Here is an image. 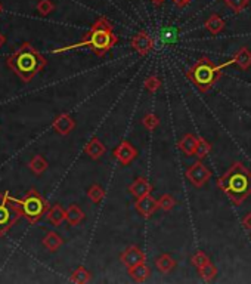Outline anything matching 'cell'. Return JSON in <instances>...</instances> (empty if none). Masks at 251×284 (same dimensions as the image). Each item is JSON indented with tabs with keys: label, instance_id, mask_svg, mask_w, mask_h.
Instances as JSON below:
<instances>
[{
	"label": "cell",
	"instance_id": "d6a6232c",
	"mask_svg": "<svg viewBox=\"0 0 251 284\" xmlns=\"http://www.w3.org/2000/svg\"><path fill=\"white\" fill-rule=\"evenodd\" d=\"M191 262H192V265L195 266V268H201V266H204L205 264L210 262V258H208L202 250H199V252H197V253L191 258Z\"/></svg>",
	"mask_w": 251,
	"mask_h": 284
},
{
	"label": "cell",
	"instance_id": "4dcf8cb0",
	"mask_svg": "<svg viewBox=\"0 0 251 284\" xmlns=\"http://www.w3.org/2000/svg\"><path fill=\"white\" fill-rule=\"evenodd\" d=\"M54 3H52V0H38V3H37V12L41 15V17H46V15H49L52 11H54Z\"/></svg>",
	"mask_w": 251,
	"mask_h": 284
},
{
	"label": "cell",
	"instance_id": "f1b7e54d",
	"mask_svg": "<svg viewBox=\"0 0 251 284\" xmlns=\"http://www.w3.org/2000/svg\"><path fill=\"white\" fill-rule=\"evenodd\" d=\"M142 124H144V127H146L148 130H155V129L160 126V119H158V116L149 113V114L144 116Z\"/></svg>",
	"mask_w": 251,
	"mask_h": 284
},
{
	"label": "cell",
	"instance_id": "3957f363",
	"mask_svg": "<svg viewBox=\"0 0 251 284\" xmlns=\"http://www.w3.org/2000/svg\"><path fill=\"white\" fill-rule=\"evenodd\" d=\"M46 58L37 52L30 43L21 45L6 61L9 68L24 82L33 80L37 73L46 67Z\"/></svg>",
	"mask_w": 251,
	"mask_h": 284
},
{
	"label": "cell",
	"instance_id": "1f68e13d",
	"mask_svg": "<svg viewBox=\"0 0 251 284\" xmlns=\"http://www.w3.org/2000/svg\"><path fill=\"white\" fill-rule=\"evenodd\" d=\"M225 5L231 8L235 14H239L248 6V0H225Z\"/></svg>",
	"mask_w": 251,
	"mask_h": 284
},
{
	"label": "cell",
	"instance_id": "e0dca14e",
	"mask_svg": "<svg viewBox=\"0 0 251 284\" xmlns=\"http://www.w3.org/2000/svg\"><path fill=\"white\" fill-rule=\"evenodd\" d=\"M46 216H48V221L52 225L59 227L64 221H67V210H64V207L61 204H55L52 207H49Z\"/></svg>",
	"mask_w": 251,
	"mask_h": 284
},
{
	"label": "cell",
	"instance_id": "603a6c76",
	"mask_svg": "<svg viewBox=\"0 0 251 284\" xmlns=\"http://www.w3.org/2000/svg\"><path fill=\"white\" fill-rule=\"evenodd\" d=\"M70 281L71 283H78V284H83V283H89L90 281V272L85 268V266H78L74 272L71 274V277H70Z\"/></svg>",
	"mask_w": 251,
	"mask_h": 284
},
{
	"label": "cell",
	"instance_id": "6da1fadb",
	"mask_svg": "<svg viewBox=\"0 0 251 284\" xmlns=\"http://www.w3.org/2000/svg\"><path fill=\"white\" fill-rule=\"evenodd\" d=\"M117 43H118V37L114 33L111 22L105 17H101L93 22L92 28L83 36V39L78 43H74V45L61 48V49H55L54 53L67 52V51H74V49H80V48H90L95 55L104 56Z\"/></svg>",
	"mask_w": 251,
	"mask_h": 284
},
{
	"label": "cell",
	"instance_id": "ba28073f",
	"mask_svg": "<svg viewBox=\"0 0 251 284\" xmlns=\"http://www.w3.org/2000/svg\"><path fill=\"white\" fill-rule=\"evenodd\" d=\"M130 46L139 53V55H148L154 49V39L148 34L146 31H139L138 34H135L130 40Z\"/></svg>",
	"mask_w": 251,
	"mask_h": 284
},
{
	"label": "cell",
	"instance_id": "e575fe53",
	"mask_svg": "<svg viewBox=\"0 0 251 284\" xmlns=\"http://www.w3.org/2000/svg\"><path fill=\"white\" fill-rule=\"evenodd\" d=\"M189 2L191 0H173V3H175V6H178V8H185L186 5H189Z\"/></svg>",
	"mask_w": 251,
	"mask_h": 284
},
{
	"label": "cell",
	"instance_id": "8d00e7d4",
	"mask_svg": "<svg viewBox=\"0 0 251 284\" xmlns=\"http://www.w3.org/2000/svg\"><path fill=\"white\" fill-rule=\"evenodd\" d=\"M3 43H5V36L0 33V46H2Z\"/></svg>",
	"mask_w": 251,
	"mask_h": 284
},
{
	"label": "cell",
	"instance_id": "d590c367",
	"mask_svg": "<svg viewBox=\"0 0 251 284\" xmlns=\"http://www.w3.org/2000/svg\"><path fill=\"white\" fill-rule=\"evenodd\" d=\"M164 2H167V0H151V3H152L155 8H160L161 5H164Z\"/></svg>",
	"mask_w": 251,
	"mask_h": 284
},
{
	"label": "cell",
	"instance_id": "836d02e7",
	"mask_svg": "<svg viewBox=\"0 0 251 284\" xmlns=\"http://www.w3.org/2000/svg\"><path fill=\"white\" fill-rule=\"evenodd\" d=\"M242 227L247 231H251V212L247 213L242 219Z\"/></svg>",
	"mask_w": 251,
	"mask_h": 284
},
{
	"label": "cell",
	"instance_id": "7a4b0ae2",
	"mask_svg": "<svg viewBox=\"0 0 251 284\" xmlns=\"http://www.w3.org/2000/svg\"><path fill=\"white\" fill-rule=\"evenodd\" d=\"M217 187L228 195L235 206H241L251 195V172L241 161L233 163L229 170L217 179Z\"/></svg>",
	"mask_w": 251,
	"mask_h": 284
},
{
	"label": "cell",
	"instance_id": "f546056e",
	"mask_svg": "<svg viewBox=\"0 0 251 284\" xmlns=\"http://www.w3.org/2000/svg\"><path fill=\"white\" fill-rule=\"evenodd\" d=\"M144 85H145V89H146L149 93H155L158 89L161 88V80H160L157 76L152 74V76H149V77L145 80Z\"/></svg>",
	"mask_w": 251,
	"mask_h": 284
},
{
	"label": "cell",
	"instance_id": "74e56055",
	"mask_svg": "<svg viewBox=\"0 0 251 284\" xmlns=\"http://www.w3.org/2000/svg\"><path fill=\"white\" fill-rule=\"evenodd\" d=\"M0 12H2V5H0Z\"/></svg>",
	"mask_w": 251,
	"mask_h": 284
},
{
	"label": "cell",
	"instance_id": "cb8c5ba5",
	"mask_svg": "<svg viewBox=\"0 0 251 284\" xmlns=\"http://www.w3.org/2000/svg\"><path fill=\"white\" fill-rule=\"evenodd\" d=\"M198 272H199V277L204 281H212V280H215L216 275H217V268L212 262H208L204 266L198 268Z\"/></svg>",
	"mask_w": 251,
	"mask_h": 284
},
{
	"label": "cell",
	"instance_id": "52a82bcc",
	"mask_svg": "<svg viewBox=\"0 0 251 284\" xmlns=\"http://www.w3.org/2000/svg\"><path fill=\"white\" fill-rule=\"evenodd\" d=\"M212 178L210 169L202 163V161H195L188 170H186V179L197 188L204 187Z\"/></svg>",
	"mask_w": 251,
	"mask_h": 284
},
{
	"label": "cell",
	"instance_id": "277c9868",
	"mask_svg": "<svg viewBox=\"0 0 251 284\" xmlns=\"http://www.w3.org/2000/svg\"><path fill=\"white\" fill-rule=\"evenodd\" d=\"M226 67H228L226 62L216 65L210 58L202 56L188 70L186 77H188V80H191L195 85V88L199 92L207 93L217 83V80L222 77V71Z\"/></svg>",
	"mask_w": 251,
	"mask_h": 284
},
{
	"label": "cell",
	"instance_id": "ac0fdd59",
	"mask_svg": "<svg viewBox=\"0 0 251 284\" xmlns=\"http://www.w3.org/2000/svg\"><path fill=\"white\" fill-rule=\"evenodd\" d=\"M198 138L192 133H186L179 142V148L186 154V156H195V150H197Z\"/></svg>",
	"mask_w": 251,
	"mask_h": 284
},
{
	"label": "cell",
	"instance_id": "ffe728a7",
	"mask_svg": "<svg viewBox=\"0 0 251 284\" xmlns=\"http://www.w3.org/2000/svg\"><path fill=\"white\" fill-rule=\"evenodd\" d=\"M86 215L85 212L77 206V204H70L68 209H67V222L71 225V227H75L78 224H81L85 221Z\"/></svg>",
	"mask_w": 251,
	"mask_h": 284
},
{
	"label": "cell",
	"instance_id": "5b68a950",
	"mask_svg": "<svg viewBox=\"0 0 251 284\" xmlns=\"http://www.w3.org/2000/svg\"><path fill=\"white\" fill-rule=\"evenodd\" d=\"M9 203L22 216H25L28 219V222H31V224H36L37 221L49 210V204L36 190H30L22 200H17L9 195Z\"/></svg>",
	"mask_w": 251,
	"mask_h": 284
},
{
	"label": "cell",
	"instance_id": "5bb4252c",
	"mask_svg": "<svg viewBox=\"0 0 251 284\" xmlns=\"http://www.w3.org/2000/svg\"><path fill=\"white\" fill-rule=\"evenodd\" d=\"M129 191L132 193V195H135L136 198H141L144 195L151 194L152 191V185L149 184V181L146 178H136L133 184H130Z\"/></svg>",
	"mask_w": 251,
	"mask_h": 284
},
{
	"label": "cell",
	"instance_id": "4fadbf2b",
	"mask_svg": "<svg viewBox=\"0 0 251 284\" xmlns=\"http://www.w3.org/2000/svg\"><path fill=\"white\" fill-rule=\"evenodd\" d=\"M52 126L59 135H68L75 127V122L70 114H59L54 120Z\"/></svg>",
	"mask_w": 251,
	"mask_h": 284
},
{
	"label": "cell",
	"instance_id": "8992f818",
	"mask_svg": "<svg viewBox=\"0 0 251 284\" xmlns=\"http://www.w3.org/2000/svg\"><path fill=\"white\" fill-rule=\"evenodd\" d=\"M9 193H0V237L6 235L8 231L11 230L19 218L22 216L21 213L9 203Z\"/></svg>",
	"mask_w": 251,
	"mask_h": 284
},
{
	"label": "cell",
	"instance_id": "9a60e30c",
	"mask_svg": "<svg viewBox=\"0 0 251 284\" xmlns=\"http://www.w3.org/2000/svg\"><path fill=\"white\" fill-rule=\"evenodd\" d=\"M85 153H86L92 160L101 159V157L105 154V145L99 141L98 138H92V139L86 144V147H85Z\"/></svg>",
	"mask_w": 251,
	"mask_h": 284
},
{
	"label": "cell",
	"instance_id": "8fae6325",
	"mask_svg": "<svg viewBox=\"0 0 251 284\" xmlns=\"http://www.w3.org/2000/svg\"><path fill=\"white\" fill-rule=\"evenodd\" d=\"M120 259H121V262H123L127 268L146 262L145 253L141 248L138 247V246H130V247L126 248L124 252L120 255Z\"/></svg>",
	"mask_w": 251,
	"mask_h": 284
},
{
	"label": "cell",
	"instance_id": "30bf717a",
	"mask_svg": "<svg viewBox=\"0 0 251 284\" xmlns=\"http://www.w3.org/2000/svg\"><path fill=\"white\" fill-rule=\"evenodd\" d=\"M135 207H136V210L139 212V215H142L144 218L148 219V218H151V216L155 213V210L158 209V200H155L151 194L144 195V197H141V198H136Z\"/></svg>",
	"mask_w": 251,
	"mask_h": 284
},
{
	"label": "cell",
	"instance_id": "4316f807",
	"mask_svg": "<svg viewBox=\"0 0 251 284\" xmlns=\"http://www.w3.org/2000/svg\"><path fill=\"white\" fill-rule=\"evenodd\" d=\"M210 151H212V144L204 138H198L197 150H195V156L198 159H205Z\"/></svg>",
	"mask_w": 251,
	"mask_h": 284
},
{
	"label": "cell",
	"instance_id": "9c48e42d",
	"mask_svg": "<svg viewBox=\"0 0 251 284\" xmlns=\"http://www.w3.org/2000/svg\"><path fill=\"white\" fill-rule=\"evenodd\" d=\"M114 157L118 160L123 166H129L130 163H133L138 157V150L130 144L129 141H123L118 147H115L114 150Z\"/></svg>",
	"mask_w": 251,
	"mask_h": 284
},
{
	"label": "cell",
	"instance_id": "7402d4cb",
	"mask_svg": "<svg viewBox=\"0 0 251 284\" xmlns=\"http://www.w3.org/2000/svg\"><path fill=\"white\" fill-rule=\"evenodd\" d=\"M64 244V240L61 235H58L56 232L51 231L46 234V237L43 238V246L48 248L49 252H56L58 248L61 247Z\"/></svg>",
	"mask_w": 251,
	"mask_h": 284
},
{
	"label": "cell",
	"instance_id": "83f0119b",
	"mask_svg": "<svg viewBox=\"0 0 251 284\" xmlns=\"http://www.w3.org/2000/svg\"><path fill=\"white\" fill-rule=\"evenodd\" d=\"M176 198L172 194H162L158 200V207L162 209L164 212H170L175 206H176Z\"/></svg>",
	"mask_w": 251,
	"mask_h": 284
},
{
	"label": "cell",
	"instance_id": "2e32d148",
	"mask_svg": "<svg viewBox=\"0 0 251 284\" xmlns=\"http://www.w3.org/2000/svg\"><path fill=\"white\" fill-rule=\"evenodd\" d=\"M204 27H205V30L208 33H212L213 36H217L225 30L226 22L219 17L217 14H213V15H210V17L207 18V21L204 22Z\"/></svg>",
	"mask_w": 251,
	"mask_h": 284
},
{
	"label": "cell",
	"instance_id": "7c38bea8",
	"mask_svg": "<svg viewBox=\"0 0 251 284\" xmlns=\"http://www.w3.org/2000/svg\"><path fill=\"white\" fill-rule=\"evenodd\" d=\"M226 64H228V67L238 65L241 70H248L251 67V51L248 48H245V46L239 48L238 52L235 53L229 61H226Z\"/></svg>",
	"mask_w": 251,
	"mask_h": 284
},
{
	"label": "cell",
	"instance_id": "484cf974",
	"mask_svg": "<svg viewBox=\"0 0 251 284\" xmlns=\"http://www.w3.org/2000/svg\"><path fill=\"white\" fill-rule=\"evenodd\" d=\"M88 197L93 203H101L105 197V190L99 184H93L88 190Z\"/></svg>",
	"mask_w": 251,
	"mask_h": 284
},
{
	"label": "cell",
	"instance_id": "d4e9b609",
	"mask_svg": "<svg viewBox=\"0 0 251 284\" xmlns=\"http://www.w3.org/2000/svg\"><path fill=\"white\" fill-rule=\"evenodd\" d=\"M30 169L36 173V175H41L46 169H48V161L43 156H34L31 161H30Z\"/></svg>",
	"mask_w": 251,
	"mask_h": 284
},
{
	"label": "cell",
	"instance_id": "44dd1931",
	"mask_svg": "<svg viewBox=\"0 0 251 284\" xmlns=\"http://www.w3.org/2000/svg\"><path fill=\"white\" fill-rule=\"evenodd\" d=\"M155 265H157V268L161 271L162 274H169V272H172L176 268V261L169 253H162L161 256L157 258Z\"/></svg>",
	"mask_w": 251,
	"mask_h": 284
},
{
	"label": "cell",
	"instance_id": "d6986e66",
	"mask_svg": "<svg viewBox=\"0 0 251 284\" xmlns=\"http://www.w3.org/2000/svg\"><path fill=\"white\" fill-rule=\"evenodd\" d=\"M129 274H130V277H132L135 281L144 283V281L148 280V277L151 275V269L145 265V264H139V265L130 266V268H129Z\"/></svg>",
	"mask_w": 251,
	"mask_h": 284
}]
</instances>
